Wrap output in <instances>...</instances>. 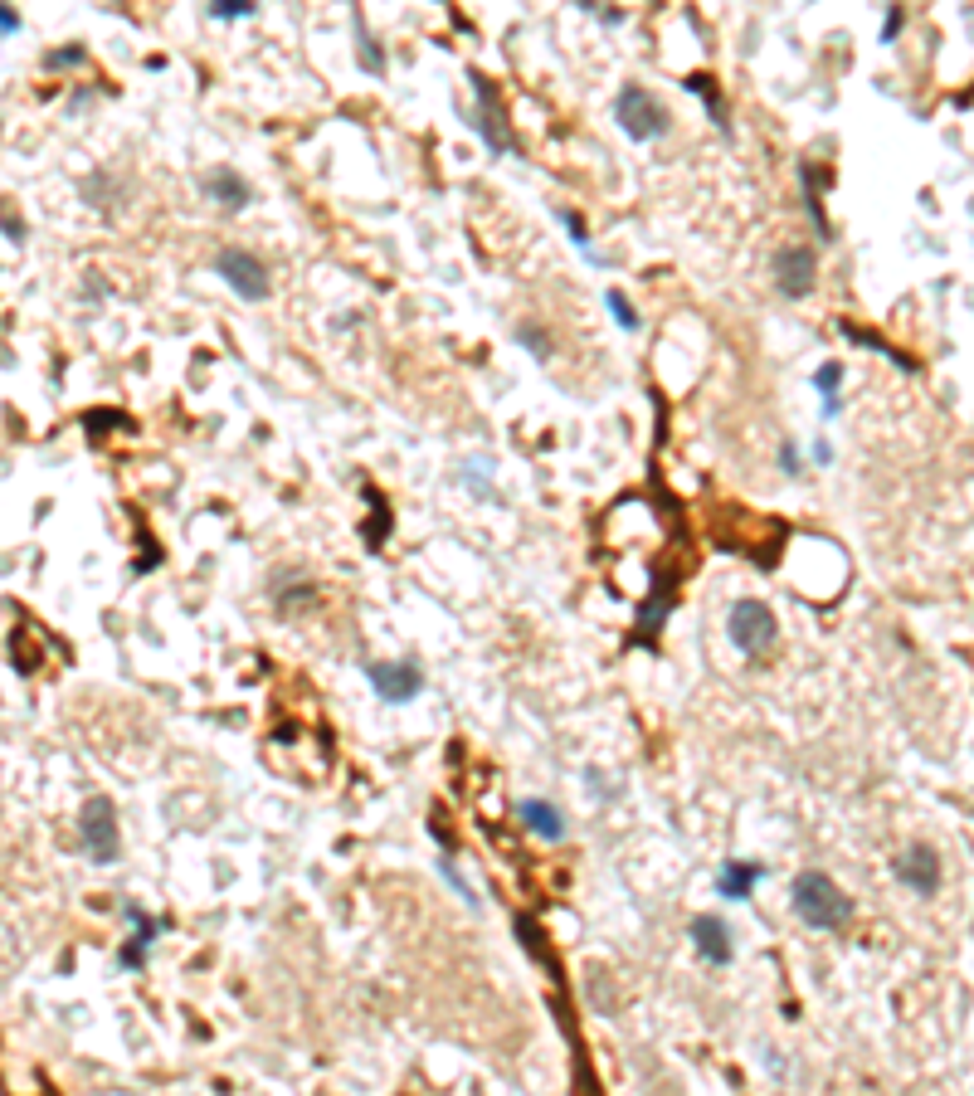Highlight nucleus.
<instances>
[{"instance_id": "1", "label": "nucleus", "mask_w": 974, "mask_h": 1096, "mask_svg": "<svg viewBox=\"0 0 974 1096\" xmlns=\"http://www.w3.org/2000/svg\"><path fill=\"white\" fill-rule=\"evenodd\" d=\"M789 897H794L799 921L814 926V931H838V926H848V916H853V902L843 897V887H838L828 872H814V868L799 872L794 887H789Z\"/></svg>"}, {"instance_id": "2", "label": "nucleus", "mask_w": 974, "mask_h": 1096, "mask_svg": "<svg viewBox=\"0 0 974 1096\" xmlns=\"http://www.w3.org/2000/svg\"><path fill=\"white\" fill-rule=\"evenodd\" d=\"M78 848H83V858L98 863V868L117 863V853H122V833H117V809H113L108 794L83 799V809H78Z\"/></svg>"}, {"instance_id": "3", "label": "nucleus", "mask_w": 974, "mask_h": 1096, "mask_svg": "<svg viewBox=\"0 0 974 1096\" xmlns=\"http://www.w3.org/2000/svg\"><path fill=\"white\" fill-rule=\"evenodd\" d=\"M614 122L634 137V142H658L663 132H668V108L648 93V88H638V83H624L619 88V98H614Z\"/></svg>"}, {"instance_id": "4", "label": "nucleus", "mask_w": 974, "mask_h": 1096, "mask_svg": "<svg viewBox=\"0 0 974 1096\" xmlns=\"http://www.w3.org/2000/svg\"><path fill=\"white\" fill-rule=\"evenodd\" d=\"M726 634H731V643H736L746 658L770 653V648H775V639H780L775 614H770V605H760V600H736V605H731V614H726Z\"/></svg>"}, {"instance_id": "5", "label": "nucleus", "mask_w": 974, "mask_h": 1096, "mask_svg": "<svg viewBox=\"0 0 974 1096\" xmlns=\"http://www.w3.org/2000/svg\"><path fill=\"white\" fill-rule=\"evenodd\" d=\"M215 273L225 278L244 303H263V298H268V268H263V259H254L249 249H239V244H225V249L215 254Z\"/></svg>"}, {"instance_id": "6", "label": "nucleus", "mask_w": 974, "mask_h": 1096, "mask_svg": "<svg viewBox=\"0 0 974 1096\" xmlns=\"http://www.w3.org/2000/svg\"><path fill=\"white\" fill-rule=\"evenodd\" d=\"M770 273H775L780 298L799 303V298H809V293H814V278H819V254H814L809 244H785V249L775 254Z\"/></svg>"}, {"instance_id": "7", "label": "nucleus", "mask_w": 974, "mask_h": 1096, "mask_svg": "<svg viewBox=\"0 0 974 1096\" xmlns=\"http://www.w3.org/2000/svg\"><path fill=\"white\" fill-rule=\"evenodd\" d=\"M366 678H371V687H375V697L380 702H410L414 692L424 687V673L414 668V663H371L366 668Z\"/></svg>"}, {"instance_id": "8", "label": "nucleus", "mask_w": 974, "mask_h": 1096, "mask_svg": "<svg viewBox=\"0 0 974 1096\" xmlns=\"http://www.w3.org/2000/svg\"><path fill=\"white\" fill-rule=\"evenodd\" d=\"M897 877L916 892V897H936L940 892V858L926 848V843H916V848H906L897 858Z\"/></svg>"}, {"instance_id": "9", "label": "nucleus", "mask_w": 974, "mask_h": 1096, "mask_svg": "<svg viewBox=\"0 0 974 1096\" xmlns=\"http://www.w3.org/2000/svg\"><path fill=\"white\" fill-rule=\"evenodd\" d=\"M473 88H478V132H483L487 152L502 156L512 152V137H507V122H502V108H497V93L483 74H473Z\"/></svg>"}, {"instance_id": "10", "label": "nucleus", "mask_w": 974, "mask_h": 1096, "mask_svg": "<svg viewBox=\"0 0 974 1096\" xmlns=\"http://www.w3.org/2000/svg\"><path fill=\"white\" fill-rule=\"evenodd\" d=\"M122 916L132 921V941L117 950V965H122V970H142V965H147L151 941H156V931H161V921H156V916H147L142 907H132V902L122 907Z\"/></svg>"}, {"instance_id": "11", "label": "nucleus", "mask_w": 974, "mask_h": 1096, "mask_svg": "<svg viewBox=\"0 0 974 1096\" xmlns=\"http://www.w3.org/2000/svg\"><path fill=\"white\" fill-rule=\"evenodd\" d=\"M692 945L707 965H726L731 960V926L712 911H702V916H692Z\"/></svg>"}, {"instance_id": "12", "label": "nucleus", "mask_w": 974, "mask_h": 1096, "mask_svg": "<svg viewBox=\"0 0 974 1096\" xmlns=\"http://www.w3.org/2000/svg\"><path fill=\"white\" fill-rule=\"evenodd\" d=\"M765 877L760 863H746V858H736V863H721L716 872V892H721V902H746L750 892H755V882Z\"/></svg>"}, {"instance_id": "13", "label": "nucleus", "mask_w": 974, "mask_h": 1096, "mask_svg": "<svg viewBox=\"0 0 974 1096\" xmlns=\"http://www.w3.org/2000/svg\"><path fill=\"white\" fill-rule=\"evenodd\" d=\"M517 819H522L536 838H546V843L565 838V814L551 804V799H522V804H517Z\"/></svg>"}, {"instance_id": "14", "label": "nucleus", "mask_w": 974, "mask_h": 1096, "mask_svg": "<svg viewBox=\"0 0 974 1096\" xmlns=\"http://www.w3.org/2000/svg\"><path fill=\"white\" fill-rule=\"evenodd\" d=\"M205 195L210 200H220L225 210H244L249 200H254V190H249V181L234 171V166H215L210 176H205Z\"/></svg>"}, {"instance_id": "15", "label": "nucleus", "mask_w": 974, "mask_h": 1096, "mask_svg": "<svg viewBox=\"0 0 974 1096\" xmlns=\"http://www.w3.org/2000/svg\"><path fill=\"white\" fill-rule=\"evenodd\" d=\"M814 390L824 395V419H833L843 410V400H838V390H843V366H838V361H824V366L814 371Z\"/></svg>"}, {"instance_id": "16", "label": "nucleus", "mask_w": 974, "mask_h": 1096, "mask_svg": "<svg viewBox=\"0 0 974 1096\" xmlns=\"http://www.w3.org/2000/svg\"><path fill=\"white\" fill-rule=\"evenodd\" d=\"M351 30H356V54H361V69H371V74H385V49L366 35V20H361V10L351 15Z\"/></svg>"}, {"instance_id": "17", "label": "nucleus", "mask_w": 974, "mask_h": 1096, "mask_svg": "<svg viewBox=\"0 0 974 1096\" xmlns=\"http://www.w3.org/2000/svg\"><path fill=\"white\" fill-rule=\"evenodd\" d=\"M668 609H673V590H668V585H658V590H653V600H648V609L638 614V629H658V624L668 619Z\"/></svg>"}, {"instance_id": "18", "label": "nucleus", "mask_w": 974, "mask_h": 1096, "mask_svg": "<svg viewBox=\"0 0 974 1096\" xmlns=\"http://www.w3.org/2000/svg\"><path fill=\"white\" fill-rule=\"evenodd\" d=\"M687 88L707 98V113H712V122H716V127H721V132H726V103H721V93H716V88H712V78L692 74V78H687Z\"/></svg>"}, {"instance_id": "19", "label": "nucleus", "mask_w": 974, "mask_h": 1096, "mask_svg": "<svg viewBox=\"0 0 974 1096\" xmlns=\"http://www.w3.org/2000/svg\"><path fill=\"white\" fill-rule=\"evenodd\" d=\"M604 303H609V312L619 317V327H624V332H634V327H638V312H634V303L624 298V288H604Z\"/></svg>"}, {"instance_id": "20", "label": "nucleus", "mask_w": 974, "mask_h": 1096, "mask_svg": "<svg viewBox=\"0 0 974 1096\" xmlns=\"http://www.w3.org/2000/svg\"><path fill=\"white\" fill-rule=\"evenodd\" d=\"M78 64H88V49L74 44V49H54L49 59H44V69H78Z\"/></svg>"}, {"instance_id": "21", "label": "nucleus", "mask_w": 974, "mask_h": 1096, "mask_svg": "<svg viewBox=\"0 0 974 1096\" xmlns=\"http://www.w3.org/2000/svg\"><path fill=\"white\" fill-rule=\"evenodd\" d=\"M517 341H522V346H531V351H536L541 361L551 356V337H546L541 327H531V322H522V327H517Z\"/></svg>"}, {"instance_id": "22", "label": "nucleus", "mask_w": 974, "mask_h": 1096, "mask_svg": "<svg viewBox=\"0 0 974 1096\" xmlns=\"http://www.w3.org/2000/svg\"><path fill=\"white\" fill-rule=\"evenodd\" d=\"M210 15H215V20H249L254 5H249V0H220V5H210Z\"/></svg>"}, {"instance_id": "23", "label": "nucleus", "mask_w": 974, "mask_h": 1096, "mask_svg": "<svg viewBox=\"0 0 974 1096\" xmlns=\"http://www.w3.org/2000/svg\"><path fill=\"white\" fill-rule=\"evenodd\" d=\"M561 225L570 229V234H575V244H580V254L590 259V234H585V225H580V215H575V210H561Z\"/></svg>"}, {"instance_id": "24", "label": "nucleus", "mask_w": 974, "mask_h": 1096, "mask_svg": "<svg viewBox=\"0 0 974 1096\" xmlns=\"http://www.w3.org/2000/svg\"><path fill=\"white\" fill-rule=\"evenodd\" d=\"M780 468H785V473H799V468H804V458H799V449H794V439L780 444Z\"/></svg>"}, {"instance_id": "25", "label": "nucleus", "mask_w": 974, "mask_h": 1096, "mask_svg": "<svg viewBox=\"0 0 974 1096\" xmlns=\"http://www.w3.org/2000/svg\"><path fill=\"white\" fill-rule=\"evenodd\" d=\"M0 229H5V234H10L15 244H25V220H15L10 210H0Z\"/></svg>"}, {"instance_id": "26", "label": "nucleus", "mask_w": 974, "mask_h": 1096, "mask_svg": "<svg viewBox=\"0 0 974 1096\" xmlns=\"http://www.w3.org/2000/svg\"><path fill=\"white\" fill-rule=\"evenodd\" d=\"M901 20H906V15H901L897 5H892V10H887V25H882V44H892V39L901 35Z\"/></svg>"}, {"instance_id": "27", "label": "nucleus", "mask_w": 974, "mask_h": 1096, "mask_svg": "<svg viewBox=\"0 0 974 1096\" xmlns=\"http://www.w3.org/2000/svg\"><path fill=\"white\" fill-rule=\"evenodd\" d=\"M0 35H20V15L10 5H0Z\"/></svg>"}, {"instance_id": "28", "label": "nucleus", "mask_w": 974, "mask_h": 1096, "mask_svg": "<svg viewBox=\"0 0 974 1096\" xmlns=\"http://www.w3.org/2000/svg\"><path fill=\"white\" fill-rule=\"evenodd\" d=\"M814 458H819V463H833V449H828V439H819V444H814Z\"/></svg>"}]
</instances>
